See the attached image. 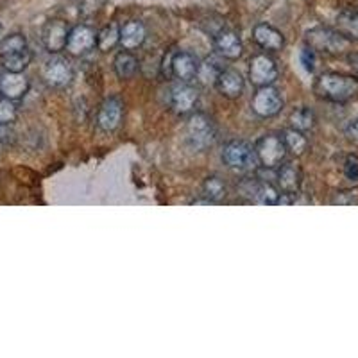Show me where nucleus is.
<instances>
[{"label":"nucleus","mask_w":358,"mask_h":358,"mask_svg":"<svg viewBox=\"0 0 358 358\" xmlns=\"http://www.w3.org/2000/svg\"><path fill=\"white\" fill-rule=\"evenodd\" d=\"M313 92L324 101L348 102L358 95V78L337 72L321 73L315 79Z\"/></svg>","instance_id":"f257e3e1"},{"label":"nucleus","mask_w":358,"mask_h":358,"mask_svg":"<svg viewBox=\"0 0 358 358\" xmlns=\"http://www.w3.org/2000/svg\"><path fill=\"white\" fill-rule=\"evenodd\" d=\"M306 45L312 47L315 52L324 54H344L351 47V40L341 33L328 27L310 29L306 33Z\"/></svg>","instance_id":"f03ea898"},{"label":"nucleus","mask_w":358,"mask_h":358,"mask_svg":"<svg viewBox=\"0 0 358 358\" xmlns=\"http://www.w3.org/2000/svg\"><path fill=\"white\" fill-rule=\"evenodd\" d=\"M187 140L192 149L206 151L217 140V127L206 113H194L187 122Z\"/></svg>","instance_id":"7ed1b4c3"},{"label":"nucleus","mask_w":358,"mask_h":358,"mask_svg":"<svg viewBox=\"0 0 358 358\" xmlns=\"http://www.w3.org/2000/svg\"><path fill=\"white\" fill-rule=\"evenodd\" d=\"M222 162L226 167L238 172L252 171L257 169V165H260L255 147L244 140H231L226 143L222 151Z\"/></svg>","instance_id":"20e7f679"},{"label":"nucleus","mask_w":358,"mask_h":358,"mask_svg":"<svg viewBox=\"0 0 358 358\" xmlns=\"http://www.w3.org/2000/svg\"><path fill=\"white\" fill-rule=\"evenodd\" d=\"M255 151H257L258 163L262 167L267 169V171H274L285 162L287 158V145L283 142V136H278V134H265L255 145Z\"/></svg>","instance_id":"39448f33"},{"label":"nucleus","mask_w":358,"mask_h":358,"mask_svg":"<svg viewBox=\"0 0 358 358\" xmlns=\"http://www.w3.org/2000/svg\"><path fill=\"white\" fill-rule=\"evenodd\" d=\"M252 111L262 118L276 117L283 110V97L274 86H260L251 101Z\"/></svg>","instance_id":"423d86ee"},{"label":"nucleus","mask_w":358,"mask_h":358,"mask_svg":"<svg viewBox=\"0 0 358 358\" xmlns=\"http://www.w3.org/2000/svg\"><path fill=\"white\" fill-rule=\"evenodd\" d=\"M249 79L255 86H268L278 79V66L267 54H257L249 63Z\"/></svg>","instance_id":"0eeeda50"},{"label":"nucleus","mask_w":358,"mask_h":358,"mask_svg":"<svg viewBox=\"0 0 358 358\" xmlns=\"http://www.w3.org/2000/svg\"><path fill=\"white\" fill-rule=\"evenodd\" d=\"M72 66L62 56H52L43 66V79L49 86L54 88H62L72 81Z\"/></svg>","instance_id":"6e6552de"},{"label":"nucleus","mask_w":358,"mask_h":358,"mask_svg":"<svg viewBox=\"0 0 358 358\" xmlns=\"http://www.w3.org/2000/svg\"><path fill=\"white\" fill-rule=\"evenodd\" d=\"M97 45V34L88 25H76L69 33V40H66V50L72 56H81L92 50Z\"/></svg>","instance_id":"1a4fd4ad"},{"label":"nucleus","mask_w":358,"mask_h":358,"mask_svg":"<svg viewBox=\"0 0 358 358\" xmlns=\"http://www.w3.org/2000/svg\"><path fill=\"white\" fill-rule=\"evenodd\" d=\"M124 115V104L118 97H110L102 102L101 110L97 115V124L102 131L106 133H113L118 129L120 122H122Z\"/></svg>","instance_id":"9d476101"},{"label":"nucleus","mask_w":358,"mask_h":358,"mask_svg":"<svg viewBox=\"0 0 358 358\" xmlns=\"http://www.w3.org/2000/svg\"><path fill=\"white\" fill-rule=\"evenodd\" d=\"M69 29H66L65 22L62 20H50L43 29V45L47 50L57 54L66 49V40H69Z\"/></svg>","instance_id":"9b49d317"},{"label":"nucleus","mask_w":358,"mask_h":358,"mask_svg":"<svg viewBox=\"0 0 358 358\" xmlns=\"http://www.w3.org/2000/svg\"><path fill=\"white\" fill-rule=\"evenodd\" d=\"M29 92V81L22 72H6L0 78V94L2 97L17 101Z\"/></svg>","instance_id":"f8f14e48"},{"label":"nucleus","mask_w":358,"mask_h":358,"mask_svg":"<svg viewBox=\"0 0 358 358\" xmlns=\"http://www.w3.org/2000/svg\"><path fill=\"white\" fill-rule=\"evenodd\" d=\"M215 49L219 56L226 57V59H238L242 56V41L235 31L229 29H222L215 34Z\"/></svg>","instance_id":"ddd939ff"},{"label":"nucleus","mask_w":358,"mask_h":358,"mask_svg":"<svg viewBox=\"0 0 358 358\" xmlns=\"http://www.w3.org/2000/svg\"><path fill=\"white\" fill-rule=\"evenodd\" d=\"M278 185L287 194H297L303 183V172L294 162H283L278 167Z\"/></svg>","instance_id":"4468645a"},{"label":"nucleus","mask_w":358,"mask_h":358,"mask_svg":"<svg viewBox=\"0 0 358 358\" xmlns=\"http://www.w3.org/2000/svg\"><path fill=\"white\" fill-rule=\"evenodd\" d=\"M197 66H199V63H197L196 56H192L190 52H176L174 56H172V73H174L176 78L181 83L194 81L197 76Z\"/></svg>","instance_id":"2eb2a0df"},{"label":"nucleus","mask_w":358,"mask_h":358,"mask_svg":"<svg viewBox=\"0 0 358 358\" xmlns=\"http://www.w3.org/2000/svg\"><path fill=\"white\" fill-rule=\"evenodd\" d=\"M197 99H199V94L194 86H190L188 83H183V85L176 86L172 90V108H174L176 113L179 115H187L194 110V106L197 104Z\"/></svg>","instance_id":"dca6fc26"},{"label":"nucleus","mask_w":358,"mask_h":358,"mask_svg":"<svg viewBox=\"0 0 358 358\" xmlns=\"http://www.w3.org/2000/svg\"><path fill=\"white\" fill-rule=\"evenodd\" d=\"M215 86L220 94L228 99H238L244 94V78L241 72L233 69H226L217 79Z\"/></svg>","instance_id":"f3484780"},{"label":"nucleus","mask_w":358,"mask_h":358,"mask_svg":"<svg viewBox=\"0 0 358 358\" xmlns=\"http://www.w3.org/2000/svg\"><path fill=\"white\" fill-rule=\"evenodd\" d=\"M252 40L257 41L264 50H280L285 45L283 34L268 24H258L252 29Z\"/></svg>","instance_id":"a211bd4d"},{"label":"nucleus","mask_w":358,"mask_h":358,"mask_svg":"<svg viewBox=\"0 0 358 358\" xmlns=\"http://www.w3.org/2000/svg\"><path fill=\"white\" fill-rule=\"evenodd\" d=\"M147 38L145 25L138 20H131L120 27V45L126 50H133L142 47Z\"/></svg>","instance_id":"6ab92c4d"},{"label":"nucleus","mask_w":358,"mask_h":358,"mask_svg":"<svg viewBox=\"0 0 358 358\" xmlns=\"http://www.w3.org/2000/svg\"><path fill=\"white\" fill-rule=\"evenodd\" d=\"M226 70V65L222 62V56H210L206 57L199 66H197V76L196 78L199 79L201 85L204 86H213L219 79L220 73Z\"/></svg>","instance_id":"aec40b11"},{"label":"nucleus","mask_w":358,"mask_h":358,"mask_svg":"<svg viewBox=\"0 0 358 358\" xmlns=\"http://www.w3.org/2000/svg\"><path fill=\"white\" fill-rule=\"evenodd\" d=\"M113 69L120 79H131L138 70V59L129 50H124V52H118L115 56Z\"/></svg>","instance_id":"412c9836"},{"label":"nucleus","mask_w":358,"mask_h":358,"mask_svg":"<svg viewBox=\"0 0 358 358\" xmlns=\"http://www.w3.org/2000/svg\"><path fill=\"white\" fill-rule=\"evenodd\" d=\"M31 62H33V52L29 49H24L2 57V66L6 69V72H24L31 65Z\"/></svg>","instance_id":"4be33fe9"},{"label":"nucleus","mask_w":358,"mask_h":358,"mask_svg":"<svg viewBox=\"0 0 358 358\" xmlns=\"http://www.w3.org/2000/svg\"><path fill=\"white\" fill-rule=\"evenodd\" d=\"M283 142L287 145V151L292 152L294 156H301L308 149V140H306L305 133L294 129V127L283 133Z\"/></svg>","instance_id":"5701e85b"},{"label":"nucleus","mask_w":358,"mask_h":358,"mask_svg":"<svg viewBox=\"0 0 358 358\" xmlns=\"http://www.w3.org/2000/svg\"><path fill=\"white\" fill-rule=\"evenodd\" d=\"M120 43V29L117 24H110L97 33V47L102 52L115 49Z\"/></svg>","instance_id":"b1692460"},{"label":"nucleus","mask_w":358,"mask_h":358,"mask_svg":"<svg viewBox=\"0 0 358 358\" xmlns=\"http://www.w3.org/2000/svg\"><path fill=\"white\" fill-rule=\"evenodd\" d=\"M278 199H280V192L276 190V187L271 181L258 179V187L252 201H257L260 204H267V206H274V204H278Z\"/></svg>","instance_id":"393cba45"},{"label":"nucleus","mask_w":358,"mask_h":358,"mask_svg":"<svg viewBox=\"0 0 358 358\" xmlns=\"http://www.w3.org/2000/svg\"><path fill=\"white\" fill-rule=\"evenodd\" d=\"M203 196H206V199L210 203H219V201H222L226 197V185H224L222 179L217 178V176L206 178V181L203 185Z\"/></svg>","instance_id":"a878e982"},{"label":"nucleus","mask_w":358,"mask_h":358,"mask_svg":"<svg viewBox=\"0 0 358 358\" xmlns=\"http://www.w3.org/2000/svg\"><path fill=\"white\" fill-rule=\"evenodd\" d=\"M338 31L351 40H358V13L344 11L337 18Z\"/></svg>","instance_id":"bb28decb"},{"label":"nucleus","mask_w":358,"mask_h":358,"mask_svg":"<svg viewBox=\"0 0 358 358\" xmlns=\"http://www.w3.org/2000/svg\"><path fill=\"white\" fill-rule=\"evenodd\" d=\"M313 122H315V117H313V111L310 108H297L292 115H290V124H292L294 129L301 131H310L313 127Z\"/></svg>","instance_id":"cd10ccee"},{"label":"nucleus","mask_w":358,"mask_h":358,"mask_svg":"<svg viewBox=\"0 0 358 358\" xmlns=\"http://www.w3.org/2000/svg\"><path fill=\"white\" fill-rule=\"evenodd\" d=\"M24 49H27V40H25L24 34H9V36L0 41V57L9 56V54H15Z\"/></svg>","instance_id":"c85d7f7f"},{"label":"nucleus","mask_w":358,"mask_h":358,"mask_svg":"<svg viewBox=\"0 0 358 358\" xmlns=\"http://www.w3.org/2000/svg\"><path fill=\"white\" fill-rule=\"evenodd\" d=\"M18 111L11 99H0V124H13L17 120Z\"/></svg>","instance_id":"c756f323"},{"label":"nucleus","mask_w":358,"mask_h":358,"mask_svg":"<svg viewBox=\"0 0 358 358\" xmlns=\"http://www.w3.org/2000/svg\"><path fill=\"white\" fill-rule=\"evenodd\" d=\"M299 59H301V65L306 72L308 73L315 72V69H317V52H315L312 47H308V45L303 47L301 54H299Z\"/></svg>","instance_id":"7c9ffc66"},{"label":"nucleus","mask_w":358,"mask_h":358,"mask_svg":"<svg viewBox=\"0 0 358 358\" xmlns=\"http://www.w3.org/2000/svg\"><path fill=\"white\" fill-rule=\"evenodd\" d=\"M344 174L351 181H358V158L357 156H348L344 163Z\"/></svg>","instance_id":"2f4dec72"},{"label":"nucleus","mask_w":358,"mask_h":358,"mask_svg":"<svg viewBox=\"0 0 358 358\" xmlns=\"http://www.w3.org/2000/svg\"><path fill=\"white\" fill-rule=\"evenodd\" d=\"M348 138H350L351 142L358 143V118L351 124L350 127H348Z\"/></svg>","instance_id":"473e14b6"},{"label":"nucleus","mask_w":358,"mask_h":358,"mask_svg":"<svg viewBox=\"0 0 358 358\" xmlns=\"http://www.w3.org/2000/svg\"><path fill=\"white\" fill-rule=\"evenodd\" d=\"M348 62H350V65L353 66L355 72L358 73V54H351V56L348 57Z\"/></svg>","instance_id":"72a5a7b5"},{"label":"nucleus","mask_w":358,"mask_h":358,"mask_svg":"<svg viewBox=\"0 0 358 358\" xmlns=\"http://www.w3.org/2000/svg\"><path fill=\"white\" fill-rule=\"evenodd\" d=\"M0 33H2V25H0Z\"/></svg>","instance_id":"f704fd0d"},{"label":"nucleus","mask_w":358,"mask_h":358,"mask_svg":"<svg viewBox=\"0 0 358 358\" xmlns=\"http://www.w3.org/2000/svg\"><path fill=\"white\" fill-rule=\"evenodd\" d=\"M0 78H2V73H0Z\"/></svg>","instance_id":"c9c22d12"}]
</instances>
